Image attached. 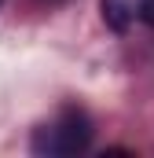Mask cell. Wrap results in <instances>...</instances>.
<instances>
[{
  "mask_svg": "<svg viewBox=\"0 0 154 158\" xmlns=\"http://www.w3.org/2000/svg\"><path fill=\"white\" fill-rule=\"evenodd\" d=\"M92 143V121L81 107H63L51 121H44L33 132V151L48 158H66L81 155Z\"/></svg>",
  "mask_w": 154,
  "mask_h": 158,
  "instance_id": "cell-1",
  "label": "cell"
},
{
  "mask_svg": "<svg viewBox=\"0 0 154 158\" xmlns=\"http://www.w3.org/2000/svg\"><path fill=\"white\" fill-rule=\"evenodd\" d=\"M99 11H103V22L125 33L132 22H140V11H143V0H99Z\"/></svg>",
  "mask_w": 154,
  "mask_h": 158,
  "instance_id": "cell-2",
  "label": "cell"
},
{
  "mask_svg": "<svg viewBox=\"0 0 154 158\" xmlns=\"http://www.w3.org/2000/svg\"><path fill=\"white\" fill-rule=\"evenodd\" d=\"M140 22L154 30V0H143V11H140Z\"/></svg>",
  "mask_w": 154,
  "mask_h": 158,
  "instance_id": "cell-3",
  "label": "cell"
},
{
  "mask_svg": "<svg viewBox=\"0 0 154 158\" xmlns=\"http://www.w3.org/2000/svg\"><path fill=\"white\" fill-rule=\"evenodd\" d=\"M0 4H4V0H0Z\"/></svg>",
  "mask_w": 154,
  "mask_h": 158,
  "instance_id": "cell-4",
  "label": "cell"
}]
</instances>
